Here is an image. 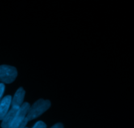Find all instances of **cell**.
I'll return each instance as SVG.
<instances>
[{
    "mask_svg": "<svg viewBox=\"0 0 134 128\" xmlns=\"http://www.w3.org/2000/svg\"><path fill=\"white\" fill-rule=\"evenodd\" d=\"M51 103L48 100L39 99L29 109L26 118L28 121L32 120L47 111L51 107Z\"/></svg>",
    "mask_w": 134,
    "mask_h": 128,
    "instance_id": "cell-1",
    "label": "cell"
},
{
    "mask_svg": "<svg viewBox=\"0 0 134 128\" xmlns=\"http://www.w3.org/2000/svg\"><path fill=\"white\" fill-rule=\"evenodd\" d=\"M30 106L27 103H24L21 105L17 112L14 121L9 128H25L28 120L26 118Z\"/></svg>",
    "mask_w": 134,
    "mask_h": 128,
    "instance_id": "cell-2",
    "label": "cell"
},
{
    "mask_svg": "<svg viewBox=\"0 0 134 128\" xmlns=\"http://www.w3.org/2000/svg\"><path fill=\"white\" fill-rule=\"evenodd\" d=\"M17 70L14 67L8 65L0 66V81L6 84H10L15 80Z\"/></svg>",
    "mask_w": 134,
    "mask_h": 128,
    "instance_id": "cell-3",
    "label": "cell"
},
{
    "mask_svg": "<svg viewBox=\"0 0 134 128\" xmlns=\"http://www.w3.org/2000/svg\"><path fill=\"white\" fill-rule=\"evenodd\" d=\"M20 108L14 107L12 106V109L7 113L6 115L2 120V123H1V127L2 128H9L12 124V123L14 121L17 112Z\"/></svg>",
    "mask_w": 134,
    "mask_h": 128,
    "instance_id": "cell-4",
    "label": "cell"
},
{
    "mask_svg": "<svg viewBox=\"0 0 134 128\" xmlns=\"http://www.w3.org/2000/svg\"><path fill=\"white\" fill-rule=\"evenodd\" d=\"M11 96L7 95L0 101V120H2L7 113L9 112V109L11 105Z\"/></svg>",
    "mask_w": 134,
    "mask_h": 128,
    "instance_id": "cell-5",
    "label": "cell"
},
{
    "mask_svg": "<svg viewBox=\"0 0 134 128\" xmlns=\"http://www.w3.org/2000/svg\"><path fill=\"white\" fill-rule=\"evenodd\" d=\"M25 96V91L22 88H20L15 93V95H14V97L12 99L11 105L12 106L14 107L20 108L21 105L23 104L24 99Z\"/></svg>",
    "mask_w": 134,
    "mask_h": 128,
    "instance_id": "cell-6",
    "label": "cell"
},
{
    "mask_svg": "<svg viewBox=\"0 0 134 128\" xmlns=\"http://www.w3.org/2000/svg\"><path fill=\"white\" fill-rule=\"evenodd\" d=\"M32 128H47V126L44 122L39 121V122H37Z\"/></svg>",
    "mask_w": 134,
    "mask_h": 128,
    "instance_id": "cell-7",
    "label": "cell"
},
{
    "mask_svg": "<svg viewBox=\"0 0 134 128\" xmlns=\"http://www.w3.org/2000/svg\"><path fill=\"white\" fill-rule=\"evenodd\" d=\"M5 85L3 84L0 83V101H1V98L3 97V95L4 93V91H5Z\"/></svg>",
    "mask_w": 134,
    "mask_h": 128,
    "instance_id": "cell-8",
    "label": "cell"
},
{
    "mask_svg": "<svg viewBox=\"0 0 134 128\" xmlns=\"http://www.w3.org/2000/svg\"><path fill=\"white\" fill-rule=\"evenodd\" d=\"M51 128H64V126H63L62 124L58 123V124H55L54 126H52Z\"/></svg>",
    "mask_w": 134,
    "mask_h": 128,
    "instance_id": "cell-9",
    "label": "cell"
},
{
    "mask_svg": "<svg viewBox=\"0 0 134 128\" xmlns=\"http://www.w3.org/2000/svg\"><path fill=\"white\" fill-rule=\"evenodd\" d=\"M25 128H27V127H25Z\"/></svg>",
    "mask_w": 134,
    "mask_h": 128,
    "instance_id": "cell-10",
    "label": "cell"
}]
</instances>
